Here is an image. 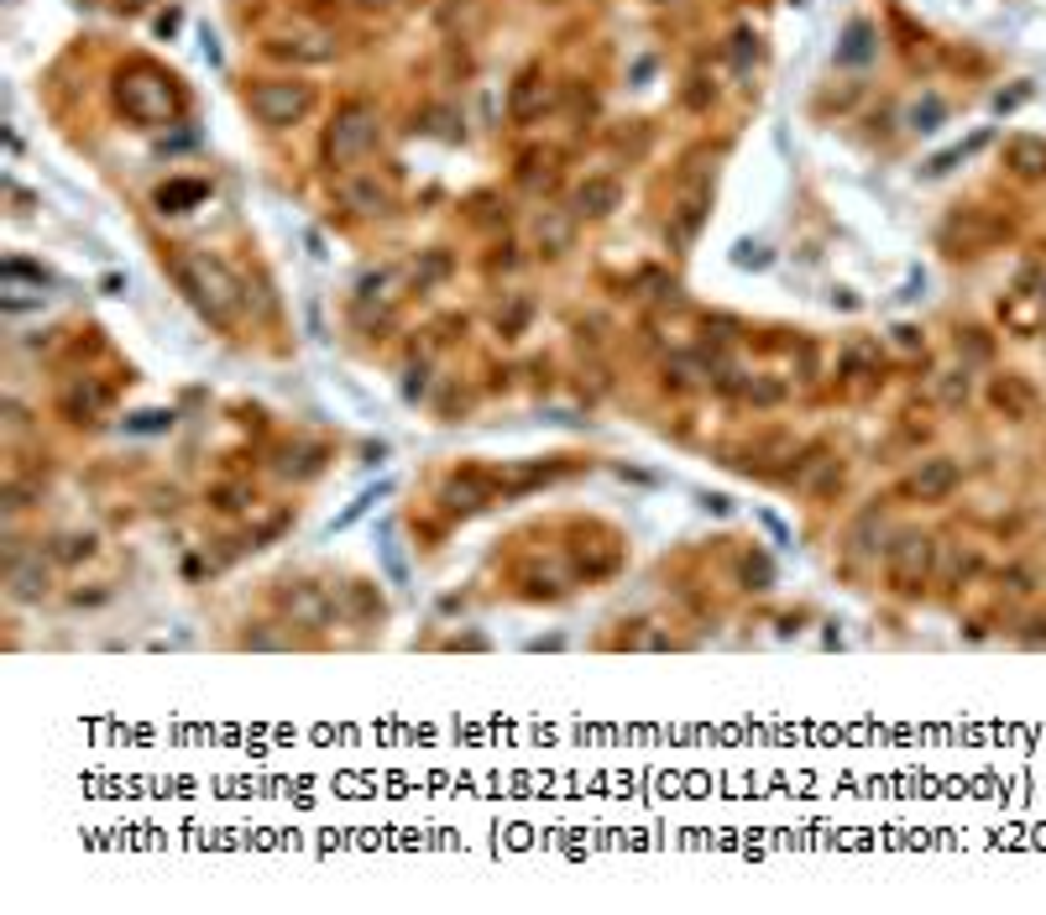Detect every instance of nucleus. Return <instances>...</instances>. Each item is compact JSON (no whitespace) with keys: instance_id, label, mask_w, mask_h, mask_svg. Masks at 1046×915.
Listing matches in <instances>:
<instances>
[{"instance_id":"1","label":"nucleus","mask_w":1046,"mask_h":915,"mask_svg":"<svg viewBox=\"0 0 1046 915\" xmlns=\"http://www.w3.org/2000/svg\"><path fill=\"white\" fill-rule=\"evenodd\" d=\"M173 278H179V288L188 293V304L205 314L209 325L231 330L246 293H241V278H235L226 261L209 257V252H194V246H183L179 257H173Z\"/></svg>"},{"instance_id":"2","label":"nucleus","mask_w":1046,"mask_h":915,"mask_svg":"<svg viewBox=\"0 0 1046 915\" xmlns=\"http://www.w3.org/2000/svg\"><path fill=\"white\" fill-rule=\"evenodd\" d=\"M115 100L136 126H168L183 110V89L173 74H162L157 63H131L121 84H115Z\"/></svg>"},{"instance_id":"3","label":"nucleus","mask_w":1046,"mask_h":915,"mask_svg":"<svg viewBox=\"0 0 1046 915\" xmlns=\"http://www.w3.org/2000/svg\"><path fill=\"white\" fill-rule=\"evenodd\" d=\"M377 136H382L377 110L366 100H345L336 110L330 131H325V162H330V168H351V162H362V157L377 147Z\"/></svg>"},{"instance_id":"4","label":"nucleus","mask_w":1046,"mask_h":915,"mask_svg":"<svg viewBox=\"0 0 1046 915\" xmlns=\"http://www.w3.org/2000/svg\"><path fill=\"white\" fill-rule=\"evenodd\" d=\"M932 560H937V545H932L921 528H900V534H895V545L885 549L889 586H895L900 597H915V591L932 581Z\"/></svg>"},{"instance_id":"5","label":"nucleus","mask_w":1046,"mask_h":915,"mask_svg":"<svg viewBox=\"0 0 1046 915\" xmlns=\"http://www.w3.org/2000/svg\"><path fill=\"white\" fill-rule=\"evenodd\" d=\"M309 110H314V84H304V78H262L252 89V115L272 131L304 121Z\"/></svg>"},{"instance_id":"6","label":"nucleus","mask_w":1046,"mask_h":915,"mask_svg":"<svg viewBox=\"0 0 1046 915\" xmlns=\"http://www.w3.org/2000/svg\"><path fill=\"white\" fill-rule=\"evenodd\" d=\"M272 601L293 627H325L336 618V601L325 597V586H314V581H278Z\"/></svg>"},{"instance_id":"7","label":"nucleus","mask_w":1046,"mask_h":915,"mask_svg":"<svg viewBox=\"0 0 1046 915\" xmlns=\"http://www.w3.org/2000/svg\"><path fill=\"white\" fill-rule=\"evenodd\" d=\"M958 481H963L958 461H947V455H932V461H921V466L905 476V487H900V492L915 497V502H947V497L958 492Z\"/></svg>"},{"instance_id":"8","label":"nucleus","mask_w":1046,"mask_h":915,"mask_svg":"<svg viewBox=\"0 0 1046 915\" xmlns=\"http://www.w3.org/2000/svg\"><path fill=\"white\" fill-rule=\"evenodd\" d=\"M618 205H623V183H618V179H586L571 194V215H575V220H607Z\"/></svg>"},{"instance_id":"9","label":"nucleus","mask_w":1046,"mask_h":915,"mask_svg":"<svg viewBox=\"0 0 1046 915\" xmlns=\"http://www.w3.org/2000/svg\"><path fill=\"white\" fill-rule=\"evenodd\" d=\"M440 502L450 513H476L482 502H492V476H487V471H455V476L445 481Z\"/></svg>"},{"instance_id":"10","label":"nucleus","mask_w":1046,"mask_h":915,"mask_svg":"<svg viewBox=\"0 0 1046 915\" xmlns=\"http://www.w3.org/2000/svg\"><path fill=\"white\" fill-rule=\"evenodd\" d=\"M994 408L1005 418H1036V388L1025 377H994Z\"/></svg>"},{"instance_id":"11","label":"nucleus","mask_w":1046,"mask_h":915,"mask_svg":"<svg viewBox=\"0 0 1046 915\" xmlns=\"http://www.w3.org/2000/svg\"><path fill=\"white\" fill-rule=\"evenodd\" d=\"M5 581H11V597L16 601L48 597V571H42V560H22L16 549H11V560H5Z\"/></svg>"},{"instance_id":"12","label":"nucleus","mask_w":1046,"mask_h":915,"mask_svg":"<svg viewBox=\"0 0 1046 915\" xmlns=\"http://www.w3.org/2000/svg\"><path fill=\"white\" fill-rule=\"evenodd\" d=\"M340 199H345V209H356V215H388L392 188H382L377 179H351V183H340Z\"/></svg>"},{"instance_id":"13","label":"nucleus","mask_w":1046,"mask_h":915,"mask_svg":"<svg viewBox=\"0 0 1046 915\" xmlns=\"http://www.w3.org/2000/svg\"><path fill=\"white\" fill-rule=\"evenodd\" d=\"M571 235H575V215L545 209V215L534 220V241L545 246V257H560V252H571Z\"/></svg>"},{"instance_id":"14","label":"nucleus","mask_w":1046,"mask_h":915,"mask_svg":"<svg viewBox=\"0 0 1046 915\" xmlns=\"http://www.w3.org/2000/svg\"><path fill=\"white\" fill-rule=\"evenodd\" d=\"M382 597H377V586L372 581H345V618L351 623H382Z\"/></svg>"},{"instance_id":"15","label":"nucleus","mask_w":1046,"mask_h":915,"mask_svg":"<svg viewBox=\"0 0 1046 915\" xmlns=\"http://www.w3.org/2000/svg\"><path fill=\"white\" fill-rule=\"evenodd\" d=\"M1005 157H1010V168H1015L1020 179H1046V142L1042 136H1015Z\"/></svg>"},{"instance_id":"16","label":"nucleus","mask_w":1046,"mask_h":915,"mask_svg":"<svg viewBox=\"0 0 1046 915\" xmlns=\"http://www.w3.org/2000/svg\"><path fill=\"white\" fill-rule=\"evenodd\" d=\"M105 403H110V392H105L100 382H89V377H84V382H74V388L63 392V414H74V418H78V414L95 418V414L105 408Z\"/></svg>"},{"instance_id":"17","label":"nucleus","mask_w":1046,"mask_h":915,"mask_svg":"<svg viewBox=\"0 0 1046 915\" xmlns=\"http://www.w3.org/2000/svg\"><path fill=\"white\" fill-rule=\"evenodd\" d=\"M549 95H545V84H539V74L528 69V74L513 84V121H534L539 115V105H545Z\"/></svg>"},{"instance_id":"18","label":"nucleus","mask_w":1046,"mask_h":915,"mask_svg":"<svg viewBox=\"0 0 1046 915\" xmlns=\"http://www.w3.org/2000/svg\"><path fill=\"white\" fill-rule=\"evenodd\" d=\"M868 58H874V26L853 22L848 37H842V48H837V63H868Z\"/></svg>"},{"instance_id":"19","label":"nucleus","mask_w":1046,"mask_h":915,"mask_svg":"<svg viewBox=\"0 0 1046 915\" xmlns=\"http://www.w3.org/2000/svg\"><path fill=\"white\" fill-rule=\"evenodd\" d=\"M738 398L754 403V408H775L784 398V382H775V377H749V382H738Z\"/></svg>"},{"instance_id":"20","label":"nucleus","mask_w":1046,"mask_h":915,"mask_svg":"<svg viewBox=\"0 0 1046 915\" xmlns=\"http://www.w3.org/2000/svg\"><path fill=\"white\" fill-rule=\"evenodd\" d=\"M941 115H947V105H941L937 95H926V105H915L911 110V131H937Z\"/></svg>"},{"instance_id":"21","label":"nucleus","mask_w":1046,"mask_h":915,"mask_svg":"<svg viewBox=\"0 0 1046 915\" xmlns=\"http://www.w3.org/2000/svg\"><path fill=\"white\" fill-rule=\"evenodd\" d=\"M199 194H205V183H173V188H162V194H157V205L179 209V205H188V199H199Z\"/></svg>"},{"instance_id":"22","label":"nucleus","mask_w":1046,"mask_h":915,"mask_svg":"<svg viewBox=\"0 0 1046 915\" xmlns=\"http://www.w3.org/2000/svg\"><path fill=\"white\" fill-rule=\"evenodd\" d=\"M963 398H968V371H952L941 382V403H963Z\"/></svg>"},{"instance_id":"23","label":"nucleus","mask_w":1046,"mask_h":915,"mask_svg":"<svg viewBox=\"0 0 1046 915\" xmlns=\"http://www.w3.org/2000/svg\"><path fill=\"white\" fill-rule=\"evenodd\" d=\"M63 560H78V554H95V539H63V549H58Z\"/></svg>"},{"instance_id":"24","label":"nucleus","mask_w":1046,"mask_h":915,"mask_svg":"<svg viewBox=\"0 0 1046 915\" xmlns=\"http://www.w3.org/2000/svg\"><path fill=\"white\" fill-rule=\"evenodd\" d=\"M356 5H366V11H377V5H392V0H356Z\"/></svg>"}]
</instances>
